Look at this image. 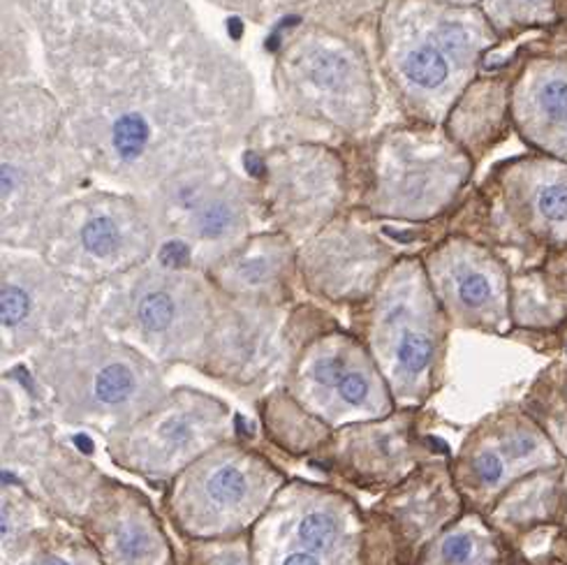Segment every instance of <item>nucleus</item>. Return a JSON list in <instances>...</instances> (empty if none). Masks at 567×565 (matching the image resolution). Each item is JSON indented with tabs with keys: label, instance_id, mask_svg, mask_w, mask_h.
Listing matches in <instances>:
<instances>
[{
	"label": "nucleus",
	"instance_id": "f257e3e1",
	"mask_svg": "<svg viewBox=\"0 0 567 565\" xmlns=\"http://www.w3.org/2000/svg\"><path fill=\"white\" fill-rule=\"evenodd\" d=\"M38 401L68 424L116 431L167 394L158 362L97 325L31 355Z\"/></svg>",
	"mask_w": 567,
	"mask_h": 565
},
{
	"label": "nucleus",
	"instance_id": "f03ea898",
	"mask_svg": "<svg viewBox=\"0 0 567 565\" xmlns=\"http://www.w3.org/2000/svg\"><path fill=\"white\" fill-rule=\"evenodd\" d=\"M218 311L216 297L184 267L163 263V274L137 278L105 295L95 292L93 325L158 364L202 367Z\"/></svg>",
	"mask_w": 567,
	"mask_h": 565
},
{
	"label": "nucleus",
	"instance_id": "7ed1b4c3",
	"mask_svg": "<svg viewBox=\"0 0 567 565\" xmlns=\"http://www.w3.org/2000/svg\"><path fill=\"white\" fill-rule=\"evenodd\" d=\"M229 433V408L195 390L169 392L133 424L112 431L114 464L140 475L172 477L216 450Z\"/></svg>",
	"mask_w": 567,
	"mask_h": 565
},
{
	"label": "nucleus",
	"instance_id": "20e7f679",
	"mask_svg": "<svg viewBox=\"0 0 567 565\" xmlns=\"http://www.w3.org/2000/svg\"><path fill=\"white\" fill-rule=\"evenodd\" d=\"M563 464L565 454L543 424L524 405H507L468 435L452 475L468 510L486 515L514 482Z\"/></svg>",
	"mask_w": 567,
	"mask_h": 565
},
{
	"label": "nucleus",
	"instance_id": "39448f33",
	"mask_svg": "<svg viewBox=\"0 0 567 565\" xmlns=\"http://www.w3.org/2000/svg\"><path fill=\"white\" fill-rule=\"evenodd\" d=\"M93 304L95 292L80 280L40 269H3V362L91 327Z\"/></svg>",
	"mask_w": 567,
	"mask_h": 565
},
{
	"label": "nucleus",
	"instance_id": "423d86ee",
	"mask_svg": "<svg viewBox=\"0 0 567 565\" xmlns=\"http://www.w3.org/2000/svg\"><path fill=\"white\" fill-rule=\"evenodd\" d=\"M447 316L441 301L424 288L386 297L378 308L373 346L380 371L410 401H424L443 359L447 339Z\"/></svg>",
	"mask_w": 567,
	"mask_h": 565
},
{
	"label": "nucleus",
	"instance_id": "0eeeda50",
	"mask_svg": "<svg viewBox=\"0 0 567 565\" xmlns=\"http://www.w3.org/2000/svg\"><path fill=\"white\" fill-rule=\"evenodd\" d=\"M188 471V496L182 512L197 535H218L248 526L267 507L280 484L265 459L237 448H220Z\"/></svg>",
	"mask_w": 567,
	"mask_h": 565
},
{
	"label": "nucleus",
	"instance_id": "6e6552de",
	"mask_svg": "<svg viewBox=\"0 0 567 565\" xmlns=\"http://www.w3.org/2000/svg\"><path fill=\"white\" fill-rule=\"evenodd\" d=\"M299 388L329 422L378 420L392 410L371 357L346 337L318 341L306 352Z\"/></svg>",
	"mask_w": 567,
	"mask_h": 565
},
{
	"label": "nucleus",
	"instance_id": "1a4fd4ad",
	"mask_svg": "<svg viewBox=\"0 0 567 565\" xmlns=\"http://www.w3.org/2000/svg\"><path fill=\"white\" fill-rule=\"evenodd\" d=\"M276 304L239 299L220 304L204 355V371L229 382L262 380L280 355Z\"/></svg>",
	"mask_w": 567,
	"mask_h": 565
},
{
	"label": "nucleus",
	"instance_id": "9d476101",
	"mask_svg": "<svg viewBox=\"0 0 567 565\" xmlns=\"http://www.w3.org/2000/svg\"><path fill=\"white\" fill-rule=\"evenodd\" d=\"M435 299L454 327L507 333L512 322V282L488 255L463 253L435 271Z\"/></svg>",
	"mask_w": 567,
	"mask_h": 565
},
{
	"label": "nucleus",
	"instance_id": "9b49d317",
	"mask_svg": "<svg viewBox=\"0 0 567 565\" xmlns=\"http://www.w3.org/2000/svg\"><path fill=\"white\" fill-rule=\"evenodd\" d=\"M95 512L93 533L102 565H169L165 535L146 505H137L131 490L110 494L105 507Z\"/></svg>",
	"mask_w": 567,
	"mask_h": 565
},
{
	"label": "nucleus",
	"instance_id": "f8f14e48",
	"mask_svg": "<svg viewBox=\"0 0 567 565\" xmlns=\"http://www.w3.org/2000/svg\"><path fill=\"white\" fill-rule=\"evenodd\" d=\"M563 512V466L545 469L514 482L486 512V520L519 554L533 537L554 543Z\"/></svg>",
	"mask_w": 567,
	"mask_h": 565
},
{
	"label": "nucleus",
	"instance_id": "ddd939ff",
	"mask_svg": "<svg viewBox=\"0 0 567 565\" xmlns=\"http://www.w3.org/2000/svg\"><path fill=\"white\" fill-rule=\"evenodd\" d=\"M519 558L505 537L477 510L463 512L431 543L420 565H512Z\"/></svg>",
	"mask_w": 567,
	"mask_h": 565
},
{
	"label": "nucleus",
	"instance_id": "4468645a",
	"mask_svg": "<svg viewBox=\"0 0 567 565\" xmlns=\"http://www.w3.org/2000/svg\"><path fill=\"white\" fill-rule=\"evenodd\" d=\"M3 565H102V558L86 543L38 528L3 549Z\"/></svg>",
	"mask_w": 567,
	"mask_h": 565
},
{
	"label": "nucleus",
	"instance_id": "2eb2a0df",
	"mask_svg": "<svg viewBox=\"0 0 567 565\" xmlns=\"http://www.w3.org/2000/svg\"><path fill=\"white\" fill-rule=\"evenodd\" d=\"M125 233L114 216L97 214L80 227L82 263H86L95 276L118 271L125 263Z\"/></svg>",
	"mask_w": 567,
	"mask_h": 565
},
{
	"label": "nucleus",
	"instance_id": "dca6fc26",
	"mask_svg": "<svg viewBox=\"0 0 567 565\" xmlns=\"http://www.w3.org/2000/svg\"><path fill=\"white\" fill-rule=\"evenodd\" d=\"M343 535L346 528L341 517L324 503H306L295 520V543L301 552H311L316 556L333 554L339 549Z\"/></svg>",
	"mask_w": 567,
	"mask_h": 565
},
{
	"label": "nucleus",
	"instance_id": "f3484780",
	"mask_svg": "<svg viewBox=\"0 0 567 565\" xmlns=\"http://www.w3.org/2000/svg\"><path fill=\"white\" fill-rule=\"evenodd\" d=\"M44 512L29 492L3 480V549L17 545L21 537L42 528Z\"/></svg>",
	"mask_w": 567,
	"mask_h": 565
},
{
	"label": "nucleus",
	"instance_id": "a211bd4d",
	"mask_svg": "<svg viewBox=\"0 0 567 565\" xmlns=\"http://www.w3.org/2000/svg\"><path fill=\"white\" fill-rule=\"evenodd\" d=\"M195 235L202 242H223L227 239L237 227V212L229 207L227 202H212L204 204V207L195 216Z\"/></svg>",
	"mask_w": 567,
	"mask_h": 565
},
{
	"label": "nucleus",
	"instance_id": "6ab92c4d",
	"mask_svg": "<svg viewBox=\"0 0 567 565\" xmlns=\"http://www.w3.org/2000/svg\"><path fill=\"white\" fill-rule=\"evenodd\" d=\"M403 70L412 82L424 86V89L441 86L445 82V76H447L445 59L431 47L412 51V54L405 59Z\"/></svg>",
	"mask_w": 567,
	"mask_h": 565
},
{
	"label": "nucleus",
	"instance_id": "aec40b11",
	"mask_svg": "<svg viewBox=\"0 0 567 565\" xmlns=\"http://www.w3.org/2000/svg\"><path fill=\"white\" fill-rule=\"evenodd\" d=\"M148 142V125L140 114H125L114 125V148L125 161L137 158Z\"/></svg>",
	"mask_w": 567,
	"mask_h": 565
},
{
	"label": "nucleus",
	"instance_id": "412c9836",
	"mask_svg": "<svg viewBox=\"0 0 567 565\" xmlns=\"http://www.w3.org/2000/svg\"><path fill=\"white\" fill-rule=\"evenodd\" d=\"M539 110L549 121H565L567 119V80L558 76V80L545 82L539 89Z\"/></svg>",
	"mask_w": 567,
	"mask_h": 565
},
{
	"label": "nucleus",
	"instance_id": "4be33fe9",
	"mask_svg": "<svg viewBox=\"0 0 567 565\" xmlns=\"http://www.w3.org/2000/svg\"><path fill=\"white\" fill-rule=\"evenodd\" d=\"M551 554L567 561V459L563 464V512L551 543Z\"/></svg>",
	"mask_w": 567,
	"mask_h": 565
},
{
	"label": "nucleus",
	"instance_id": "5701e85b",
	"mask_svg": "<svg viewBox=\"0 0 567 565\" xmlns=\"http://www.w3.org/2000/svg\"><path fill=\"white\" fill-rule=\"evenodd\" d=\"M443 44L450 49V51H454V54H461V51H466L468 47H471V38H468V33L461 29V25H445L443 29Z\"/></svg>",
	"mask_w": 567,
	"mask_h": 565
},
{
	"label": "nucleus",
	"instance_id": "b1692460",
	"mask_svg": "<svg viewBox=\"0 0 567 565\" xmlns=\"http://www.w3.org/2000/svg\"><path fill=\"white\" fill-rule=\"evenodd\" d=\"M278 565H324V563L320 561V556H316L311 552L292 549V552H288L286 556H282V561Z\"/></svg>",
	"mask_w": 567,
	"mask_h": 565
},
{
	"label": "nucleus",
	"instance_id": "393cba45",
	"mask_svg": "<svg viewBox=\"0 0 567 565\" xmlns=\"http://www.w3.org/2000/svg\"><path fill=\"white\" fill-rule=\"evenodd\" d=\"M512 565H567V561L554 554H545V556H533V558L519 556Z\"/></svg>",
	"mask_w": 567,
	"mask_h": 565
},
{
	"label": "nucleus",
	"instance_id": "a878e982",
	"mask_svg": "<svg viewBox=\"0 0 567 565\" xmlns=\"http://www.w3.org/2000/svg\"><path fill=\"white\" fill-rule=\"evenodd\" d=\"M239 31H241L239 21H237V19H231V33H235V38H239Z\"/></svg>",
	"mask_w": 567,
	"mask_h": 565
},
{
	"label": "nucleus",
	"instance_id": "bb28decb",
	"mask_svg": "<svg viewBox=\"0 0 567 565\" xmlns=\"http://www.w3.org/2000/svg\"><path fill=\"white\" fill-rule=\"evenodd\" d=\"M528 3H535V0H528Z\"/></svg>",
	"mask_w": 567,
	"mask_h": 565
}]
</instances>
